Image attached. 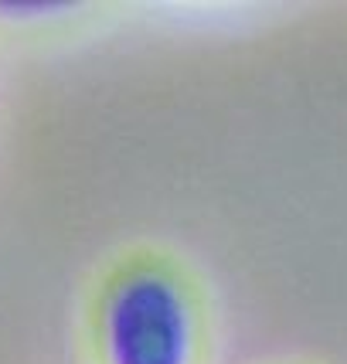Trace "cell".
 <instances>
[{
  "label": "cell",
  "mask_w": 347,
  "mask_h": 364,
  "mask_svg": "<svg viewBox=\"0 0 347 364\" xmlns=\"http://www.w3.org/2000/svg\"><path fill=\"white\" fill-rule=\"evenodd\" d=\"M112 364H184L188 314L164 276L140 272L116 289L110 303Z\"/></svg>",
  "instance_id": "obj_1"
}]
</instances>
